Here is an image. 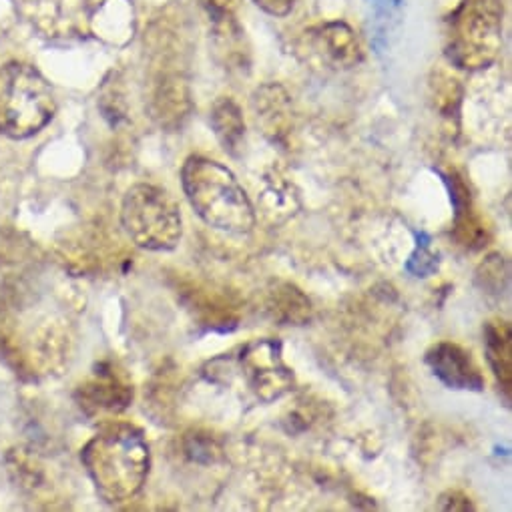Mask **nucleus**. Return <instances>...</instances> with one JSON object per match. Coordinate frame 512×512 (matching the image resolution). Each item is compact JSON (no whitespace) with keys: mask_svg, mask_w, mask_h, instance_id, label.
<instances>
[{"mask_svg":"<svg viewBox=\"0 0 512 512\" xmlns=\"http://www.w3.org/2000/svg\"><path fill=\"white\" fill-rule=\"evenodd\" d=\"M133 400V386L111 364H103L93 372V378L79 388V402L89 414L123 412Z\"/></svg>","mask_w":512,"mask_h":512,"instance_id":"10","label":"nucleus"},{"mask_svg":"<svg viewBox=\"0 0 512 512\" xmlns=\"http://www.w3.org/2000/svg\"><path fill=\"white\" fill-rule=\"evenodd\" d=\"M121 223L133 243L149 251L175 249L183 235L179 203L167 189L153 183H137L125 193Z\"/></svg>","mask_w":512,"mask_h":512,"instance_id":"5","label":"nucleus"},{"mask_svg":"<svg viewBox=\"0 0 512 512\" xmlns=\"http://www.w3.org/2000/svg\"><path fill=\"white\" fill-rule=\"evenodd\" d=\"M446 183L450 185V193H452V201H454V233L458 237V241L466 247L472 249H480L482 245H486V231L478 219V215L474 213V205H472V197H470V189L466 187V183L456 175H448Z\"/></svg>","mask_w":512,"mask_h":512,"instance_id":"11","label":"nucleus"},{"mask_svg":"<svg viewBox=\"0 0 512 512\" xmlns=\"http://www.w3.org/2000/svg\"><path fill=\"white\" fill-rule=\"evenodd\" d=\"M185 454L199 464H213L221 460V444L207 432H191L185 436Z\"/></svg>","mask_w":512,"mask_h":512,"instance_id":"17","label":"nucleus"},{"mask_svg":"<svg viewBox=\"0 0 512 512\" xmlns=\"http://www.w3.org/2000/svg\"><path fill=\"white\" fill-rule=\"evenodd\" d=\"M438 508L440 510H454V512H466V510H474V504L470 502V498L458 490H448L446 494L440 496L438 500Z\"/></svg>","mask_w":512,"mask_h":512,"instance_id":"23","label":"nucleus"},{"mask_svg":"<svg viewBox=\"0 0 512 512\" xmlns=\"http://www.w3.org/2000/svg\"><path fill=\"white\" fill-rule=\"evenodd\" d=\"M484 346H486L488 366L492 368L500 388L510 400V394H512L510 326L506 322H488L484 328Z\"/></svg>","mask_w":512,"mask_h":512,"instance_id":"14","label":"nucleus"},{"mask_svg":"<svg viewBox=\"0 0 512 512\" xmlns=\"http://www.w3.org/2000/svg\"><path fill=\"white\" fill-rule=\"evenodd\" d=\"M426 364L432 374L452 390L480 392L484 378L472 360V354L454 342H438L426 352Z\"/></svg>","mask_w":512,"mask_h":512,"instance_id":"9","label":"nucleus"},{"mask_svg":"<svg viewBox=\"0 0 512 512\" xmlns=\"http://www.w3.org/2000/svg\"><path fill=\"white\" fill-rule=\"evenodd\" d=\"M368 13L376 43L380 39L388 41L390 33L402 19V0H368Z\"/></svg>","mask_w":512,"mask_h":512,"instance_id":"16","label":"nucleus"},{"mask_svg":"<svg viewBox=\"0 0 512 512\" xmlns=\"http://www.w3.org/2000/svg\"><path fill=\"white\" fill-rule=\"evenodd\" d=\"M205 17L213 29V33H219L221 29H233L237 27V17H235V7L233 0H199Z\"/></svg>","mask_w":512,"mask_h":512,"instance_id":"19","label":"nucleus"},{"mask_svg":"<svg viewBox=\"0 0 512 512\" xmlns=\"http://www.w3.org/2000/svg\"><path fill=\"white\" fill-rule=\"evenodd\" d=\"M251 3L270 17H288L294 11L296 0H251Z\"/></svg>","mask_w":512,"mask_h":512,"instance_id":"22","label":"nucleus"},{"mask_svg":"<svg viewBox=\"0 0 512 512\" xmlns=\"http://www.w3.org/2000/svg\"><path fill=\"white\" fill-rule=\"evenodd\" d=\"M255 123L276 145L288 147L294 133V109L288 91L278 83H266L251 97Z\"/></svg>","mask_w":512,"mask_h":512,"instance_id":"8","label":"nucleus"},{"mask_svg":"<svg viewBox=\"0 0 512 512\" xmlns=\"http://www.w3.org/2000/svg\"><path fill=\"white\" fill-rule=\"evenodd\" d=\"M318 49L334 67L352 69L362 61V49L356 33L346 23H326L316 31Z\"/></svg>","mask_w":512,"mask_h":512,"instance_id":"12","label":"nucleus"},{"mask_svg":"<svg viewBox=\"0 0 512 512\" xmlns=\"http://www.w3.org/2000/svg\"><path fill=\"white\" fill-rule=\"evenodd\" d=\"M268 310L274 320L288 326H304L312 318L310 300L292 284H278L270 292Z\"/></svg>","mask_w":512,"mask_h":512,"instance_id":"15","label":"nucleus"},{"mask_svg":"<svg viewBox=\"0 0 512 512\" xmlns=\"http://www.w3.org/2000/svg\"><path fill=\"white\" fill-rule=\"evenodd\" d=\"M181 185L189 205L207 225L233 235H245L255 227L253 205L225 165L191 155L181 169Z\"/></svg>","mask_w":512,"mask_h":512,"instance_id":"2","label":"nucleus"},{"mask_svg":"<svg viewBox=\"0 0 512 512\" xmlns=\"http://www.w3.org/2000/svg\"><path fill=\"white\" fill-rule=\"evenodd\" d=\"M432 89H434L438 111L444 117L456 115L458 107H460V97H462L458 81L448 77V75H444V73H438L436 79L432 81Z\"/></svg>","mask_w":512,"mask_h":512,"instance_id":"18","label":"nucleus"},{"mask_svg":"<svg viewBox=\"0 0 512 512\" xmlns=\"http://www.w3.org/2000/svg\"><path fill=\"white\" fill-rule=\"evenodd\" d=\"M81 460L99 496L109 504H123L141 492L149 474L151 452L143 430L117 422L87 442Z\"/></svg>","mask_w":512,"mask_h":512,"instance_id":"1","label":"nucleus"},{"mask_svg":"<svg viewBox=\"0 0 512 512\" xmlns=\"http://www.w3.org/2000/svg\"><path fill=\"white\" fill-rule=\"evenodd\" d=\"M506 276H508L506 262L500 258V255H490V258L478 268L476 280L480 282L482 290H486L490 294H498L508 280Z\"/></svg>","mask_w":512,"mask_h":512,"instance_id":"20","label":"nucleus"},{"mask_svg":"<svg viewBox=\"0 0 512 512\" xmlns=\"http://www.w3.org/2000/svg\"><path fill=\"white\" fill-rule=\"evenodd\" d=\"M211 129L231 157H239L245 147V119L241 107L231 97H219L211 107Z\"/></svg>","mask_w":512,"mask_h":512,"instance_id":"13","label":"nucleus"},{"mask_svg":"<svg viewBox=\"0 0 512 512\" xmlns=\"http://www.w3.org/2000/svg\"><path fill=\"white\" fill-rule=\"evenodd\" d=\"M406 268L416 278H428L438 270V255L430 249V239L426 235H420L416 251L410 255Z\"/></svg>","mask_w":512,"mask_h":512,"instance_id":"21","label":"nucleus"},{"mask_svg":"<svg viewBox=\"0 0 512 512\" xmlns=\"http://www.w3.org/2000/svg\"><path fill=\"white\" fill-rule=\"evenodd\" d=\"M153 55L159 71L153 81L151 111L161 127L177 129L191 113L189 83L179 67L183 53L165 51Z\"/></svg>","mask_w":512,"mask_h":512,"instance_id":"7","label":"nucleus"},{"mask_svg":"<svg viewBox=\"0 0 512 512\" xmlns=\"http://www.w3.org/2000/svg\"><path fill=\"white\" fill-rule=\"evenodd\" d=\"M55 113V93L35 67L19 61L0 67V133L29 139L43 131Z\"/></svg>","mask_w":512,"mask_h":512,"instance_id":"4","label":"nucleus"},{"mask_svg":"<svg viewBox=\"0 0 512 512\" xmlns=\"http://www.w3.org/2000/svg\"><path fill=\"white\" fill-rule=\"evenodd\" d=\"M502 0H460L446 19L444 55L462 71L490 67L502 49Z\"/></svg>","mask_w":512,"mask_h":512,"instance_id":"3","label":"nucleus"},{"mask_svg":"<svg viewBox=\"0 0 512 512\" xmlns=\"http://www.w3.org/2000/svg\"><path fill=\"white\" fill-rule=\"evenodd\" d=\"M247 390L260 402H276L294 390V372L286 366L282 344L272 338L253 340L239 348L235 360Z\"/></svg>","mask_w":512,"mask_h":512,"instance_id":"6","label":"nucleus"}]
</instances>
